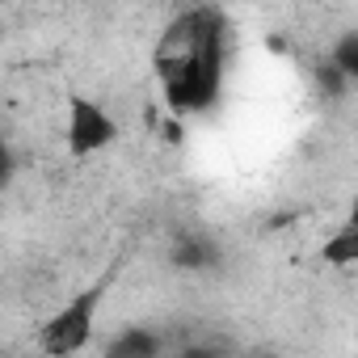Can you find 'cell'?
<instances>
[{
  "mask_svg": "<svg viewBox=\"0 0 358 358\" xmlns=\"http://www.w3.org/2000/svg\"><path fill=\"white\" fill-rule=\"evenodd\" d=\"M320 262L324 266H358V228H341L320 245Z\"/></svg>",
  "mask_w": 358,
  "mask_h": 358,
  "instance_id": "cell-5",
  "label": "cell"
},
{
  "mask_svg": "<svg viewBox=\"0 0 358 358\" xmlns=\"http://www.w3.org/2000/svg\"><path fill=\"white\" fill-rule=\"evenodd\" d=\"M106 358H160V337L148 329H127L106 345Z\"/></svg>",
  "mask_w": 358,
  "mask_h": 358,
  "instance_id": "cell-4",
  "label": "cell"
},
{
  "mask_svg": "<svg viewBox=\"0 0 358 358\" xmlns=\"http://www.w3.org/2000/svg\"><path fill=\"white\" fill-rule=\"evenodd\" d=\"M173 358H228V345H220V341L203 337V341H186V345H177V354H173Z\"/></svg>",
  "mask_w": 358,
  "mask_h": 358,
  "instance_id": "cell-8",
  "label": "cell"
},
{
  "mask_svg": "<svg viewBox=\"0 0 358 358\" xmlns=\"http://www.w3.org/2000/svg\"><path fill=\"white\" fill-rule=\"evenodd\" d=\"M101 295H106V282H97V287L72 295V299L38 329V345H43L51 358H72V354H80V350L93 341V320H97Z\"/></svg>",
  "mask_w": 358,
  "mask_h": 358,
  "instance_id": "cell-2",
  "label": "cell"
},
{
  "mask_svg": "<svg viewBox=\"0 0 358 358\" xmlns=\"http://www.w3.org/2000/svg\"><path fill=\"white\" fill-rule=\"evenodd\" d=\"M173 262L186 266V270H203V266L215 262V249H211V241H203V236H186L182 245L173 249Z\"/></svg>",
  "mask_w": 358,
  "mask_h": 358,
  "instance_id": "cell-6",
  "label": "cell"
},
{
  "mask_svg": "<svg viewBox=\"0 0 358 358\" xmlns=\"http://www.w3.org/2000/svg\"><path fill=\"white\" fill-rule=\"evenodd\" d=\"M350 228H358V194H354V203H350Z\"/></svg>",
  "mask_w": 358,
  "mask_h": 358,
  "instance_id": "cell-9",
  "label": "cell"
},
{
  "mask_svg": "<svg viewBox=\"0 0 358 358\" xmlns=\"http://www.w3.org/2000/svg\"><path fill=\"white\" fill-rule=\"evenodd\" d=\"M114 135H118V127L97 101H89V97H72L68 101V152L72 156L101 152V148L114 143Z\"/></svg>",
  "mask_w": 358,
  "mask_h": 358,
  "instance_id": "cell-3",
  "label": "cell"
},
{
  "mask_svg": "<svg viewBox=\"0 0 358 358\" xmlns=\"http://www.w3.org/2000/svg\"><path fill=\"white\" fill-rule=\"evenodd\" d=\"M224 34L228 26L220 9H186L164 26L152 51V68L169 110L203 114L215 106L224 85Z\"/></svg>",
  "mask_w": 358,
  "mask_h": 358,
  "instance_id": "cell-1",
  "label": "cell"
},
{
  "mask_svg": "<svg viewBox=\"0 0 358 358\" xmlns=\"http://www.w3.org/2000/svg\"><path fill=\"white\" fill-rule=\"evenodd\" d=\"M345 80H358V30L354 34H341L337 47H333V59H329Z\"/></svg>",
  "mask_w": 358,
  "mask_h": 358,
  "instance_id": "cell-7",
  "label": "cell"
}]
</instances>
